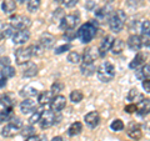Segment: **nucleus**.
<instances>
[{"label": "nucleus", "instance_id": "nucleus-24", "mask_svg": "<svg viewBox=\"0 0 150 141\" xmlns=\"http://www.w3.org/2000/svg\"><path fill=\"white\" fill-rule=\"evenodd\" d=\"M15 32V27L13 25H4L0 27V39H8V37H11Z\"/></svg>", "mask_w": 150, "mask_h": 141}, {"label": "nucleus", "instance_id": "nucleus-17", "mask_svg": "<svg viewBox=\"0 0 150 141\" xmlns=\"http://www.w3.org/2000/svg\"><path fill=\"white\" fill-rule=\"evenodd\" d=\"M137 112L139 115H148L150 114V99L143 97L140 101H138L137 104Z\"/></svg>", "mask_w": 150, "mask_h": 141}, {"label": "nucleus", "instance_id": "nucleus-40", "mask_svg": "<svg viewBox=\"0 0 150 141\" xmlns=\"http://www.w3.org/2000/svg\"><path fill=\"white\" fill-rule=\"evenodd\" d=\"M140 30H142L143 36H149V35H150V21L145 20L143 24H142V27H140Z\"/></svg>", "mask_w": 150, "mask_h": 141}, {"label": "nucleus", "instance_id": "nucleus-34", "mask_svg": "<svg viewBox=\"0 0 150 141\" xmlns=\"http://www.w3.org/2000/svg\"><path fill=\"white\" fill-rule=\"evenodd\" d=\"M40 4H41V0H28V10H29L30 13H35L39 10L40 8Z\"/></svg>", "mask_w": 150, "mask_h": 141}, {"label": "nucleus", "instance_id": "nucleus-26", "mask_svg": "<svg viewBox=\"0 0 150 141\" xmlns=\"http://www.w3.org/2000/svg\"><path fill=\"white\" fill-rule=\"evenodd\" d=\"M1 9L5 14H13L16 10V3L15 0H4L1 4Z\"/></svg>", "mask_w": 150, "mask_h": 141}, {"label": "nucleus", "instance_id": "nucleus-35", "mask_svg": "<svg viewBox=\"0 0 150 141\" xmlns=\"http://www.w3.org/2000/svg\"><path fill=\"white\" fill-rule=\"evenodd\" d=\"M67 59L70 64H79L81 61V55L78 51H71V53H69Z\"/></svg>", "mask_w": 150, "mask_h": 141}, {"label": "nucleus", "instance_id": "nucleus-46", "mask_svg": "<svg viewBox=\"0 0 150 141\" xmlns=\"http://www.w3.org/2000/svg\"><path fill=\"white\" fill-rule=\"evenodd\" d=\"M25 141H40V136H38V135H31V136H28Z\"/></svg>", "mask_w": 150, "mask_h": 141}, {"label": "nucleus", "instance_id": "nucleus-10", "mask_svg": "<svg viewBox=\"0 0 150 141\" xmlns=\"http://www.w3.org/2000/svg\"><path fill=\"white\" fill-rule=\"evenodd\" d=\"M84 121H85V124L89 126V128H96L98 125L100 124V115H99V112H96V111H90V112H88V114L84 116Z\"/></svg>", "mask_w": 150, "mask_h": 141}, {"label": "nucleus", "instance_id": "nucleus-38", "mask_svg": "<svg viewBox=\"0 0 150 141\" xmlns=\"http://www.w3.org/2000/svg\"><path fill=\"white\" fill-rule=\"evenodd\" d=\"M41 112H43V110H38V109L33 112V115L30 116V119H29V123L31 125H34V124H36V123H39V121H40Z\"/></svg>", "mask_w": 150, "mask_h": 141}, {"label": "nucleus", "instance_id": "nucleus-37", "mask_svg": "<svg viewBox=\"0 0 150 141\" xmlns=\"http://www.w3.org/2000/svg\"><path fill=\"white\" fill-rule=\"evenodd\" d=\"M63 90H64V84L62 81H55L53 85H51V92H53L54 95H59Z\"/></svg>", "mask_w": 150, "mask_h": 141}, {"label": "nucleus", "instance_id": "nucleus-9", "mask_svg": "<svg viewBox=\"0 0 150 141\" xmlns=\"http://www.w3.org/2000/svg\"><path fill=\"white\" fill-rule=\"evenodd\" d=\"M65 106H67V99H65V96L60 95V94L55 95L50 102V109L55 112H60Z\"/></svg>", "mask_w": 150, "mask_h": 141}, {"label": "nucleus", "instance_id": "nucleus-39", "mask_svg": "<svg viewBox=\"0 0 150 141\" xmlns=\"http://www.w3.org/2000/svg\"><path fill=\"white\" fill-rule=\"evenodd\" d=\"M20 133H21V135L23 136H31V135H35V130H34V128L31 126V124L30 125H28V126H23L21 128V130H20Z\"/></svg>", "mask_w": 150, "mask_h": 141}, {"label": "nucleus", "instance_id": "nucleus-5", "mask_svg": "<svg viewBox=\"0 0 150 141\" xmlns=\"http://www.w3.org/2000/svg\"><path fill=\"white\" fill-rule=\"evenodd\" d=\"M10 25H13L15 29H29L31 26V20L30 18H28L25 15H20V14H16V15H11L10 16Z\"/></svg>", "mask_w": 150, "mask_h": 141}, {"label": "nucleus", "instance_id": "nucleus-30", "mask_svg": "<svg viewBox=\"0 0 150 141\" xmlns=\"http://www.w3.org/2000/svg\"><path fill=\"white\" fill-rule=\"evenodd\" d=\"M14 117L13 107H4V110L0 112V121H10Z\"/></svg>", "mask_w": 150, "mask_h": 141}, {"label": "nucleus", "instance_id": "nucleus-20", "mask_svg": "<svg viewBox=\"0 0 150 141\" xmlns=\"http://www.w3.org/2000/svg\"><path fill=\"white\" fill-rule=\"evenodd\" d=\"M144 64H145V55L142 53H138L135 55V58L131 60V63L129 64V68L133 70H137L139 68H142Z\"/></svg>", "mask_w": 150, "mask_h": 141}, {"label": "nucleus", "instance_id": "nucleus-44", "mask_svg": "<svg viewBox=\"0 0 150 141\" xmlns=\"http://www.w3.org/2000/svg\"><path fill=\"white\" fill-rule=\"evenodd\" d=\"M142 86H143V89L145 90V92H150V78L143 80Z\"/></svg>", "mask_w": 150, "mask_h": 141}, {"label": "nucleus", "instance_id": "nucleus-12", "mask_svg": "<svg viewBox=\"0 0 150 141\" xmlns=\"http://www.w3.org/2000/svg\"><path fill=\"white\" fill-rule=\"evenodd\" d=\"M38 109V105L34 100H31V99H25V100H23V102L20 104V110L23 114H33L35 110Z\"/></svg>", "mask_w": 150, "mask_h": 141}, {"label": "nucleus", "instance_id": "nucleus-43", "mask_svg": "<svg viewBox=\"0 0 150 141\" xmlns=\"http://www.w3.org/2000/svg\"><path fill=\"white\" fill-rule=\"evenodd\" d=\"M124 110L128 112V114H133V112H137V105L135 104H129L124 107Z\"/></svg>", "mask_w": 150, "mask_h": 141}, {"label": "nucleus", "instance_id": "nucleus-53", "mask_svg": "<svg viewBox=\"0 0 150 141\" xmlns=\"http://www.w3.org/2000/svg\"><path fill=\"white\" fill-rule=\"evenodd\" d=\"M108 1H111V0H108Z\"/></svg>", "mask_w": 150, "mask_h": 141}, {"label": "nucleus", "instance_id": "nucleus-51", "mask_svg": "<svg viewBox=\"0 0 150 141\" xmlns=\"http://www.w3.org/2000/svg\"><path fill=\"white\" fill-rule=\"evenodd\" d=\"M1 96H3V95H0V101H1Z\"/></svg>", "mask_w": 150, "mask_h": 141}, {"label": "nucleus", "instance_id": "nucleus-29", "mask_svg": "<svg viewBox=\"0 0 150 141\" xmlns=\"http://www.w3.org/2000/svg\"><path fill=\"white\" fill-rule=\"evenodd\" d=\"M15 69L10 65H8V66H3L1 70H0V75H1L3 79H10V78H14L15 76Z\"/></svg>", "mask_w": 150, "mask_h": 141}, {"label": "nucleus", "instance_id": "nucleus-18", "mask_svg": "<svg viewBox=\"0 0 150 141\" xmlns=\"http://www.w3.org/2000/svg\"><path fill=\"white\" fill-rule=\"evenodd\" d=\"M126 134H128L129 137H131L133 140H139L140 137H142V135H143L140 125L139 124H135V123L129 125L128 130H126Z\"/></svg>", "mask_w": 150, "mask_h": 141}, {"label": "nucleus", "instance_id": "nucleus-47", "mask_svg": "<svg viewBox=\"0 0 150 141\" xmlns=\"http://www.w3.org/2000/svg\"><path fill=\"white\" fill-rule=\"evenodd\" d=\"M6 86V79H0V89H3V87H5Z\"/></svg>", "mask_w": 150, "mask_h": 141}, {"label": "nucleus", "instance_id": "nucleus-21", "mask_svg": "<svg viewBox=\"0 0 150 141\" xmlns=\"http://www.w3.org/2000/svg\"><path fill=\"white\" fill-rule=\"evenodd\" d=\"M135 75L139 80H145L150 78V64H144L142 68L135 70Z\"/></svg>", "mask_w": 150, "mask_h": 141}, {"label": "nucleus", "instance_id": "nucleus-8", "mask_svg": "<svg viewBox=\"0 0 150 141\" xmlns=\"http://www.w3.org/2000/svg\"><path fill=\"white\" fill-rule=\"evenodd\" d=\"M11 39H13V43L15 45H23L30 39V32L28 29H19L14 32Z\"/></svg>", "mask_w": 150, "mask_h": 141}, {"label": "nucleus", "instance_id": "nucleus-19", "mask_svg": "<svg viewBox=\"0 0 150 141\" xmlns=\"http://www.w3.org/2000/svg\"><path fill=\"white\" fill-rule=\"evenodd\" d=\"M38 74V65L34 63H30L28 61L24 66V70H23V75L25 78H33Z\"/></svg>", "mask_w": 150, "mask_h": 141}, {"label": "nucleus", "instance_id": "nucleus-48", "mask_svg": "<svg viewBox=\"0 0 150 141\" xmlns=\"http://www.w3.org/2000/svg\"><path fill=\"white\" fill-rule=\"evenodd\" d=\"M93 4H95V3L93 1V0H89V1H88V4H86V8L89 9V10H93Z\"/></svg>", "mask_w": 150, "mask_h": 141}, {"label": "nucleus", "instance_id": "nucleus-3", "mask_svg": "<svg viewBox=\"0 0 150 141\" xmlns=\"http://www.w3.org/2000/svg\"><path fill=\"white\" fill-rule=\"evenodd\" d=\"M96 75L101 82H110L115 78V66L109 61L101 63L96 68Z\"/></svg>", "mask_w": 150, "mask_h": 141}, {"label": "nucleus", "instance_id": "nucleus-33", "mask_svg": "<svg viewBox=\"0 0 150 141\" xmlns=\"http://www.w3.org/2000/svg\"><path fill=\"white\" fill-rule=\"evenodd\" d=\"M83 99H84V94L81 90H74L70 94V100H71V102H74V104H79Z\"/></svg>", "mask_w": 150, "mask_h": 141}, {"label": "nucleus", "instance_id": "nucleus-45", "mask_svg": "<svg viewBox=\"0 0 150 141\" xmlns=\"http://www.w3.org/2000/svg\"><path fill=\"white\" fill-rule=\"evenodd\" d=\"M0 65H3V66H8V65H10V59L8 58H1L0 59Z\"/></svg>", "mask_w": 150, "mask_h": 141}, {"label": "nucleus", "instance_id": "nucleus-54", "mask_svg": "<svg viewBox=\"0 0 150 141\" xmlns=\"http://www.w3.org/2000/svg\"><path fill=\"white\" fill-rule=\"evenodd\" d=\"M0 123H1V121H0Z\"/></svg>", "mask_w": 150, "mask_h": 141}, {"label": "nucleus", "instance_id": "nucleus-31", "mask_svg": "<svg viewBox=\"0 0 150 141\" xmlns=\"http://www.w3.org/2000/svg\"><path fill=\"white\" fill-rule=\"evenodd\" d=\"M0 104H3L4 107H14V105H15V99L13 97L11 94H5V95L1 96Z\"/></svg>", "mask_w": 150, "mask_h": 141}, {"label": "nucleus", "instance_id": "nucleus-11", "mask_svg": "<svg viewBox=\"0 0 150 141\" xmlns=\"http://www.w3.org/2000/svg\"><path fill=\"white\" fill-rule=\"evenodd\" d=\"M112 41H114V37L111 35H106L104 39L101 40V43L98 48V51H99V55L100 56H105L106 53L111 49V45H112Z\"/></svg>", "mask_w": 150, "mask_h": 141}, {"label": "nucleus", "instance_id": "nucleus-25", "mask_svg": "<svg viewBox=\"0 0 150 141\" xmlns=\"http://www.w3.org/2000/svg\"><path fill=\"white\" fill-rule=\"evenodd\" d=\"M125 48V44L124 41L121 39H114V41H112V45H111V53L114 55H119L123 53V50Z\"/></svg>", "mask_w": 150, "mask_h": 141}, {"label": "nucleus", "instance_id": "nucleus-32", "mask_svg": "<svg viewBox=\"0 0 150 141\" xmlns=\"http://www.w3.org/2000/svg\"><path fill=\"white\" fill-rule=\"evenodd\" d=\"M126 99H128L130 102L140 101V100L143 99V95L137 90V89H131V90L129 91V94H128V96H126Z\"/></svg>", "mask_w": 150, "mask_h": 141}, {"label": "nucleus", "instance_id": "nucleus-2", "mask_svg": "<svg viewBox=\"0 0 150 141\" xmlns=\"http://www.w3.org/2000/svg\"><path fill=\"white\" fill-rule=\"evenodd\" d=\"M125 21H126V14L124 10H121V9H119V10H116V11H112L110 14L109 19H108L110 30L114 32H120L123 30Z\"/></svg>", "mask_w": 150, "mask_h": 141}, {"label": "nucleus", "instance_id": "nucleus-13", "mask_svg": "<svg viewBox=\"0 0 150 141\" xmlns=\"http://www.w3.org/2000/svg\"><path fill=\"white\" fill-rule=\"evenodd\" d=\"M20 130H21V128H19V126H16L13 123H9L8 125H5L3 128L1 135L4 137H14V136H16L19 133H20Z\"/></svg>", "mask_w": 150, "mask_h": 141}, {"label": "nucleus", "instance_id": "nucleus-41", "mask_svg": "<svg viewBox=\"0 0 150 141\" xmlns=\"http://www.w3.org/2000/svg\"><path fill=\"white\" fill-rule=\"evenodd\" d=\"M70 48H71L70 44H64L62 46H59V48H56L54 51H55V54H63V53H65V51H68Z\"/></svg>", "mask_w": 150, "mask_h": 141}, {"label": "nucleus", "instance_id": "nucleus-16", "mask_svg": "<svg viewBox=\"0 0 150 141\" xmlns=\"http://www.w3.org/2000/svg\"><path fill=\"white\" fill-rule=\"evenodd\" d=\"M126 45H128V48L130 50L139 51L140 48H142V45H143V40L139 35H130L128 41H126Z\"/></svg>", "mask_w": 150, "mask_h": 141}, {"label": "nucleus", "instance_id": "nucleus-7", "mask_svg": "<svg viewBox=\"0 0 150 141\" xmlns=\"http://www.w3.org/2000/svg\"><path fill=\"white\" fill-rule=\"evenodd\" d=\"M14 55H15V61L19 65L26 64L33 56V49L31 46H28V48H19L14 51Z\"/></svg>", "mask_w": 150, "mask_h": 141}, {"label": "nucleus", "instance_id": "nucleus-4", "mask_svg": "<svg viewBox=\"0 0 150 141\" xmlns=\"http://www.w3.org/2000/svg\"><path fill=\"white\" fill-rule=\"evenodd\" d=\"M56 119H59L58 116H56V112L53 111V110H43V112H41V117H40V121H39V124H40V128L41 129H49L51 128L54 124L58 123V120Z\"/></svg>", "mask_w": 150, "mask_h": 141}, {"label": "nucleus", "instance_id": "nucleus-14", "mask_svg": "<svg viewBox=\"0 0 150 141\" xmlns=\"http://www.w3.org/2000/svg\"><path fill=\"white\" fill-rule=\"evenodd\" d=\"M99 51H98V49L95 48H88L85 49V51H84V54H83V63H94L95 60L99 58Z\"/></svg>", "mask_w": 150, "mask_h": 141}, {"label": "nucleus", "instance_id": "nucleus-36", "mask_svg": "<svg viewBox=\"0 0 150 141\" xmlns=\"http://www.w3.org/2000/svg\"><path fill=\"white\" fill-rule=\"evenodd\" d=\"M110 129H111L112 131H115V133L123 131V130H124V123H123V120H120V119H115V120L110 124Z\"/></svg>", "mask_w": 150, "mask_h": 141}, {"label": "nucleus", "instance_id": "nucleus-50", "mask_svg": "<svg viewBox=\"0 0 150 141\" xmlns=\"http://www.w3.org/2000/svg\"><path fill=\"white\" fill-rule=\"evenodd\" d=\"M18 1H20V3H25V0H18ZM28 1V0H26Z\"/></svg>", "mask_w": 150, "mask_h": 141}, {"label": "nucleus", "instance_id": "nucleus-27", "mask_svg": "<svg viewBox=\"0 0 150 141\" xmlns=\"http://www.w3.org/2000/svg\"><path fill=\"white\" fill-rule=\"evenodd\" d=\"M83 131V124L79 123V121H75V123H73L71 125L69 126L68 129V135L71 136V137H74V136H78L79 134H80Z\"/></svg>", "mask_w": 150, "mask_h": 141}, {"label": "nucleus", "instance_id": "nucleus-15", "mask_svg": "<svg viewBox=\"0 0 150 141\" xmlns=\"http://www.w3.org/2000/svg\"><path fill=\"white\" fill-rule=\"evenodd\" d=\"M39 44L43 46L44 49H51L55 44V37L50 34V32H44L41 34L39 39Z\"/></svg>", "mask_w": 150, "mask_h": 141}, {"label": "nucleus", "instance_id": "nucleus-6", "mask_svg": "<svg viewBox=\"0 0 150 141\" xmlns=\"http://www.w3.org/2000/svg\"><path fill=\"white\" fill-rule=\"evenodd\" d=\"M79 14H69V15H65L60 20V29L63 30H73L75 29V26L79 24Z\"/></svg>", "mask_w": 150, "mask_h": 141}, {"label": "nucleus", "instance_id": "nucleus-22", "mask_svg": "<svg viewBox=\"0 0 150 141\" xmlns=\"http://www.w3.org/2000/svg\"><path fill=\"white\" fill-rule=\"evenodd\" d=\"M54 96L55 95L51 91H43V92H40L39 95H38V101H39V104L41 106H44L46 104H50Z\"/></svg>", "mask_w": 150, "mask_h": 141}, {"label": "nucleus", "instance_id": "nucleus-1", "mask_svg": "<svg viewBox=\"0 0 150 141\" xmlns=\"http://www.w3.org/2000/svg\"><path fill=\"white\" fill-rule=\"evenodd\" d=\"M96 31H98L96 24L94 21H89L79 27V30L76 31V37L83 44H88L95 37Z\"/></svg>", "mask_w": 150, "mask_h": 141}, {"label": "nucleus", "instance_id": "nucleus-28", "mask_svg": "<svg viewBox=\"0 0 150 141\" xmlns=\"http://www.w3.org/2000/svg\"><path fill=\"white\" fill-rule=\"evenodd\" d=\"M20 95L23 97H25V99H31V97L39 95V91H38L35 87H33V86H25V87L21 89Z\"/></svg>", "mask_w": 150, "mask_h": 141}, {"label": "nucleus", "instance_id": "nucleus-52", "mask_svg": "<svg viewBox=\"0 0 150 141\" xmlns=\"http://www.w3.org/2000/svg\"><path fill=\"white\" fill-rule=\"evenodd\" d=\"M55 1H62V0H55Z\"/></svg>", "mask_w": 150, "mask_h": 141}, {"label": "nucleus", "instance_id": "nucleus-49", "mask_svg": "<svg viewBox=\"0 0 150 141\" xmlns=\"http://www.w3.org/2000/svg\"><path fill=\"white\" fill-rule=\"evenodd\" d=\"M51 141H65L62 136H55V137H53L51 139Z\"/></svg>", "mask_w": 150, "mask_h": 141}, {"label": "nucleus", "instance_id": "nucleus-42", "mask_svg": "<svg viewBox=\"0 0 150 141\" xmlns=\"http://www.w3.org/2000/svg\"><path fill=\"white\" fill-rule=\"evenodd\" d=\"M63 1V5L67 6V8H73L75 6L76 4L79 3V0H62Z\"/></svg>", "mask_w": 150, "mask_h": 141}, {"label": "nucleus", "instance_id": "nucleus-23", "mask_svg": "<svg viewBox=\"0 0 150 141\" xmlns=\"http://www.w3.org/2000/svg\"><path fill=\"white\" fill-rule=\"evenodd\" d=\"M96 66L94 65V63H83L80 65V73L85 76H90V75L95 74Z\"/></svg>", "mask_w": 150, "mask_h": 141}]
</instances>
